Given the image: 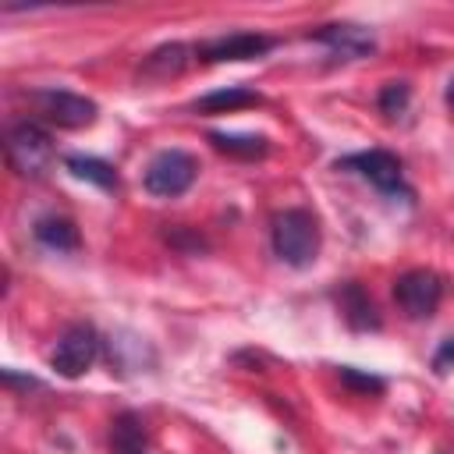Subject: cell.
<instances>
[{
  "label": "cell",
  "instance_id": "cell-15",
  "mask_svg": "<svg viewBox=\"0 0 454 454\" xmlns=\"http://www.w3.org/2000/svg\"><path fill=\"white\" fill-rule=\"evenodd\" d=\"M64 167H67L74 177H82V181H89V184H96V188H117V184H121L114 163H106V160H99V156L71 153V156L64 160Z\"/></svg>",
  "mask_w": 454,
  "mask_h": 454
},
{
  "label": "cell",
  "instance_id": "cell-19",
  "mask_svg": "<svg viewBox=\"0 0 454 454\" xmlns=\"http://www.w3.org/2000/svg\"><path fill=\"white\" fill-rule=\"evenodd\" d=\"M433 369L443 376V372H454V337L450 340H443L440 348H436V355H433Z\"/></svg>",
  "mask_w": 454,
  "mask_h": 454
},
{
  "label": "cell",
  "instance_id": "cell-12",
  "mask_svg": "<svg viewBox=\"0 0 454 454\" xmlns=\"http://www.w3.org/2000/svg\"><path fill=\"white\" fill-rule=\"evenodd\" d=\"M110 454H149V433L138 411H121L110 422V440H106Z\"/></svg>",
  "mask_w": 454,
  "mask_h": 454
},
{
  "label": "cell",
  "instance_id": "cell-5",
  "mask_svg": "<svg viewBox=\"0 0 454 454\" xmlns=\"http://www.w3.org/2000/svg\"><path fill=\"white\" fill-rule=\"evenodd\" d=\"M96 358H99V333H96V326H89V323H71V326L57 337V344H53V351H50V369H53L57 376H64V380H78L82 372L92 369Z\"/></svg>",
  "mask_w": 454,
  "mask_h": 454
},
{
  "label": "cell",
  "instance_id": "cell-9",
  "mask_svg": "<svg viewBox=\"0 0 454 454\" xmlns=\"http://www.w3.org/2000/svg\"><path fill=\"white\" fill-rule=\"evenodd\" d=\"M309 39L323 43L330 53H337L340 60H362L376 50V35L365 25H351V21H337V25H323L316 32H309Z\"/></svg>",
  "mask_w": 454,
  "mask_h": 454
},
{
  "label": "cell",
  "instance_id": "cell-17",
  "mask_svg": "<svg viewBox=\"0 0 454 454\" xmlns=\"http://www.w3.org/2000/svg\"><path fill=\"white\" fill-rule=\"evenodd\" d=\"M408 99H411V85L408 82H387L383 89H380V114H387V117H401L404 114V106H408Z\"/></svg>",
  "mask_w": 454,
  "mask_h": 454
},
{
  "label": "cell",
  "instance_id": "cell-7",
  "mask_svg": "<svg viewBox=\"0 0 454 454\" xmlns=\"http://www.w3.org/2000/svg\"><path fill=\"white\" fill-rule=\"evenodd\" d=\"M280 39L277 35H262V32H227V35H213L202 39L195 46V57L206 64H231V60H259L266 57Z\"/></svg>",
  "mask_w": 454,
  "mask_h": 454
},
{
  "label": "cell",
  "instance_id": "cell-1",
  "mask_svg": "<svg viewBox=\"0 0 454 454\" xmlns=\"http://www.w3.org/2000/svg\"><path fill=\"white\" fill-rule=\"evenodd\" d=\"M270 241H273V255L294 270H305L316 262L319 255V220L309 209H284L273 216L270 227Z\"/></svg>",
  "mask_w": 454,
  "mask_h": 454
},
{
  "label": "cell",
  "instance_id": "cell-16",
  "mask_svg": "<svg viewBox=\"0 0 454 454\" xmlns=\"http://www.w3.org/2000/svg\"><path fill=\"white\" fill-rule=\"evenodd\" d=\"M209 145L216 153L238 156V160H255V156H262L270 149L262 135H231V131H209Z\"/></svg>",
  "mask_w": 454,
  "mask_h": 454
},
{
  "label": "cell",
  "instance_id": "cell-6",
  "mask_svg": "<svg viewBox=\"0 0 454 454\" xmlns=\"http://www.w3.org/2000/svg\"><path fill=\"white\" fill-rule=\"evenodd\" d=\"M447 280L436 270H408L394 280V301L408 319H429L443 301Z\"/></svg>",
  "mask_w": 454,
  "mask_h": 454
},
{
  "label": "cell",
  "instance_id": "cell-20",
  "mask_svg": "<svg viewBox=\"0 0 454 454\" xmlns=\"http://www.w3.org/2000/svg\"><path fill=\"white\" fill-rule=\"evenodd\" d=\"M443 99H447V110L454 114V74H450V82H447V92H443Z\"/></svg>",
  "mask_w": 454,
  "mask_h": 454
},
{
  "label": "cell",
  "instance_id": "cell-8",
  "mask_svg": "<svg viewBox=\"0 0 454 454\" xmlns=\"http://www.w3.org/2000/svg\"><path fill=\"white\" fill-rule=\"evenodd\" d=\"M28 99L57 128H89L99 114V106L92 99H85L78 92H67V89H35V92H28Z\"/></svg>",
  "mask_w": 454,
  "mask_h": 454
},
{
  "label": "cell",
  "instance_id": "cell-11",
  "mask_svg": "<svg viewBox=\"0 0 454 454\" xmlns=\"http://www.w3.org/2000/svg\"><path fill=\"white\" fill-rule=\"evenodd\" d=\"M192 53H195V50L184 46V43H163V46H156V50L142 60L138 74L149 78V82H170V78H177V74L188 67Z\"/></svg>",
  "mask_w": 454,
  "mask_h": 454
},
{
  "label": "cell",
  "instance_id": "cell-13",
  "mask_svg": "<svg viewBox=\"0 0 454 454\" xmlns=\"http://www.w3.org/2000/svg\"><path fill=\"white\" fill-rule=\"evenodd\" d=\"M32 234H35V241H39L43 248H50V252H78V245H82V234H78L74 220L57 216V213L39 216L35 227H32Z\"/></svg>",
  "mask_w": 454,
  "mask_h": 454
},
{
  "label": "cell",
  "instance_id": "cell-18",
  "mask_svg": "<svg viewBox=\"0 0 454 454\" xmlns=\"http://www.w3.org/2000/svg\"><path fill=\"white\" fill-rule=\"evenodd\" d=\"M340 383H348L351 390H362V394H380L383 390V380L380 376H365L351 365H340Z\"/></svg>",
  "mask_w": 454,
  "mask_h": 454
},
{
  "label": "cell",
  "instance_id": "cell-4",
  "mask_svg": "<svg viewBox=\"0 0 454 454\" xmlns=\"http://www.w3.org/2000/svg\"><path fill=\"white\" fill-rule=\"evenodd\" d=\"M337 170H355L358 177H365V181H369L372 188H380L383 195L411 199V188L404 184V163H401V156H394L390 149L351 153V156L337 160Z\"/></svg>",
  "mask_w": 454,
  "mask_h": 454
},
{
  "label": "cell",
  "instance_id": "cell-14",
  "mask_svg": "<svg viewBox=\"0 0 454 454\" xmlns=\"http://www.w3.org/2000/svg\"><path fill=\"white\" fill-rule=\"evenodd\" d=\"M262 96L255 89H245V85H227V89H213L206 96H199L192 103L195 114H227V110H241V106H259Z\"/></svg>",
  "mask_w": 454,
  "mask_h": 454
},
{
  "label": "cell",
  "instance_id": "cell-2",
  "mask_svg": "<svg viewBox=\"0 0 454 454\" xmlns=\"http://www.w3.org/2000/svg\"><path fill=\"white\" fill-rule=\"evenodd\" d=\"M7 163L21 177H39L53 163V138L35 121H18L7 128Z\"/></svg>",
  "mask_w": 454,
  "mask_h": 454
},
{
  "label": "cell",
  "instance_id": "cell-3",
  "mask_svg": "<svg viewBox=\"0 0 454 454\" xmlns=\"http://www.w3.org/2000/svg\"><path fill=\"white\" fill-rule=\"evenodd\" d=\"M195 177H199V160L192 153H184V149H160L149 160V167L142 174V184L156 199H177V195H184L195 184Z\"/></svg>",
  "mask_w": 454,
  "mask_h": 454
},
{
  "label": "cell",
  "instance_id": "cell-10",
  "mask_svg": "<svg viewBox=\"0 0 454 454\" xmlns=\"http://www.w3.org/2000/svg\"><path fill=\"white\" fill-rule=\"evenodd\" d=\"M337 305H340V316H344V323L351 330H362L365 333V330H380L383 326L376 301L369 298V291L358 280H348V284L337 287Z\"/></svg>",
  "mask_w": 454,
  "mask_h": 454
}]
</instances>
